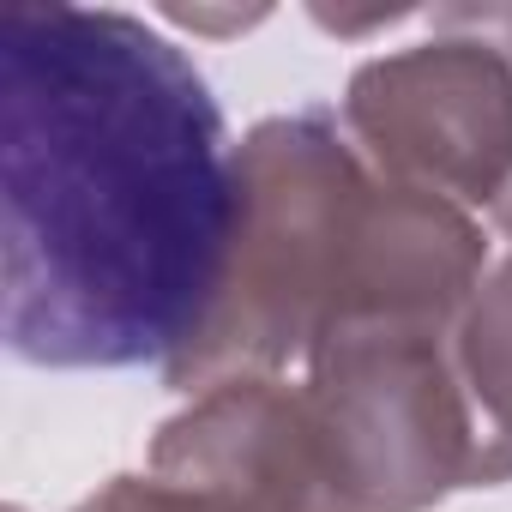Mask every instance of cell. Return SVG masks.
Segmentation results:
<instances>
[{"mask_svg": "<svg viewBox=\"0 0 512 512\" xmlns=\"http://www.w3.org/2000/svg\"><path fill=\"white\" fill-rule=\"evenodd\" d=\"M241 223V151L193 61L133 13H0L7 350L37 368H175Z\"/></svg>", "mask_w": 512, "mask_h": 512, "instance_id": "1", "label": "cell"}, {"mask_svg": "<svg viewBox=\"0 0 512 512\" xmlns=\"http://www.w3.org/2000/svg\"><path fill=\"white\" fill-rule=\"evenodd\" d=\"M494 49L482 31V43H422L362 67L350 85L356 139L458 199H500L512 175V67Z\"/></svg>", "mask_w": 512, "mask_h": 512, "instance_id": "2", "label": "cell"}, {"mask_svg": "<svg viewBox=\"0 0 512 512\" xmlns=\"http://www.w3.org/2000/svg\"><path fill=\"white\" fill-rule=\"evenodd\" d=\"M458 386L476 410V482L512 476V266L458 338Z\"/></svg>", "mask_w": 512, "mask_h": 512, "instance_id": "3", "label": "cell"}, {"mask_svg": "<svg viewBox=\"0 0 512 512\" xmlns=\"http://www.w3.org/2000/svg\"><path fill=\"white\" fill-rule=\"evenodd\" d=\"M79 512H247V506H235V500H223V494H175V488H163V482H133V476H121L109 494H97V500H85Z\"/></svg>", "mask_w": 512, "mask_h": 512, "instance_id": "4", "label": "cell"}]
</instances>
